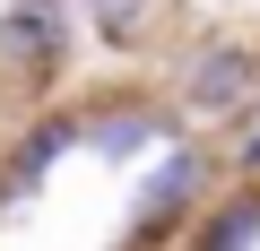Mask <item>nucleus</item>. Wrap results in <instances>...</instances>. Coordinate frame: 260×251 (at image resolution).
<instances>
[{"instance_id": "obj_1", "label": "nucleus", "mask_w": 260, "mask_h": 251, "mask_svg": "<svg viewBox=\"0 0 260 251\" xmlns=\"http://www.w3.org/2000/svg\"><path fill=\"white\" fill-rule=\"evenodd\" d=\"M225 191V148H208V139H182V148H165L139 182H130V208H121V242L130 251H174L191 225H200V208Z\"/></svg>"}, {"instance_id": "obj_2", "label": "nucleus", "mask_w": 260, "mask_h": 251, "mask_svg": "<svg viewBox=\"0 0 260 251\" xmlns=\"http://www.w3.org/2000/svg\"><path fill=\"white\" fill-rule=\"evenodd\" d=\"M165 95L182 104V121H208V130H234V121L260 104V35L243 26H208L174 52Z\"/></svg>"}, {"instance_id": "obj_3", "label": "nucleus", "mask_w": 260, "mask_h": 251, "mask_svg": "<svg viewBox=\"0 0 260 251\" xmlns=\"http://www.w3.org/2000/svg\"><path fill=\"white\" fill-rule=\"evenodd\" d=\"M78 121H87V156L121 165V173H148L165 148L191 139V121L165 87H95V95H78Z\"/></svg>"}, {"instance_id": "obj_4", "label": "nucleus", "mask_w": 260, "mask_h": 251, "mask_svg": "<svg viewBox=\"0 0 260 251\" xmlns=\"http://www.w3.org/2000/svg\"><path fill=\"white\" fill-rule=\"evenodd\" d=\"M78 35H87L78 0H0V69H9L18 87H35L44 104H52V87L70 78Z\"/></svg>"}, {"instance_id": "obj_5", "label": "nucleus", "mask_w": 260, "mask_h": 251, "mask_svg": "<svg viewBox=\"0 0 260 251\" xmlns=\"http://www.w3.org/2000/svg\"><path fill=\"white\" fill-rule=\"evenodd\" d=\"M70 156H87V121H78V104H35V113L18 121V139L0 148V199H9V208L44 199L52 173H61Z\"/></svg>"}, {"instance_id": "obj_6", "label": "nucleus", "mask_w": 260, "mask_h": 251, "mask_svg": "<svg viewBox=\"0 0 260 251\" xmlns=\"http://www.w3.org/2000/svg\"><path fill=\"white\" fill-rule=\"evenodd\" d=\"M174 251H260V182H225Z\"/></svg>"}, {"instance_id": "obj_7", "label": "nucleus", "mask_w": 260, "mask_h": 251, "mask_svg": "<svg viewBox=\"0 0 260 251\" xmlns=\"http://www.w3.org/2000/svg\"><path fill=\"white\" fill-rule=\"evenodd\" d=\"M165 9L174 0H78V18H87V35L104 52H148L165 35Z\"/></svg>"}, {"instance_id": "obj_8", "label": "nucleus", "mask_w": 260, "mask_h": 251, "mask_svg": "<svg viewBox=\"0 0 260 251\" xmlns=\"http://www.w3.org/2000/svg\"><path fill=\"white\" fill-rule=\"evenodd\" d=\"M225 182H260V104L225 130Z\"/></svg>"}, {"instance_id": "obj_9", "label": "nucleus", "mask_w": 260, "mask_h": 251, "mask_svg": "<svg viewBox=\"0 0 260 251\" xmlns=\"http://www.w3.org/2000/svg\"><path fill=\"white\" fill-rule=\"evenodd\" d=\"M0 148H9V130H0Z\"/></svg>"}, {"instance_id": "obj_10", "label": "nucleus", "mask_w": 260, "mask_h": 251, "mask_svg": "<svg viewBox=\"0 0 260 251\" xmlns=\"http://www.w3.org/2000/svg\"><path fill=\"white\" fill-rule=\"evenodd\" d=\"M113 251H130V242H113Z\"/></svg>"}]
</instances>
